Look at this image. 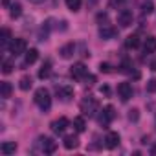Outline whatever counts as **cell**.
I'll return each mask as SVG.
<instances>
[{
	"instance_id": "6da1fadb",
	"label": "cell",
	"mask_w": 156,
	"mask_h": 156,
	"mask_svg": "<svg viewBox=\"0 0 156 156\" xmlns=\"http://www.w3.org/2000/svg\"><path fill=\"white\" fill-rule=\"evenodd\" d=\"M33 99H35V103H37V107L41 110H50V107H51V96H50V90L48 88H44V87L37 88Z\"/></svg>"
},
{
	"instance_id": "7a4b0ae2",
	"label": "cell",
	"mask_w": 156,
	"mask_h": 156,
	"mask_svg": "<svg viewBox=\"0 0 156 156\" xmlns=\"http://www.w3.org/2000/svg\"><path fill=\"white\" fill-rule=\"evenodd\" d=\"M98 108H99V103H98L94 98H87V99L81 101V112H83L85 116H88V118H92V116L98 112Z\"/></svg>"
},
{
	"instance_id": "3957f363",
	"label": "cell",
	"mask_w": 156,
	"mask_h": 156,
	"mask_svg": "<svg viewBox=\"0 0 156 156\" xmlns=\"http://www.w3.org/2000/svg\"><path fill=\"white\" fill-rule=\"evenodd\" d=\"M9 51H11V55H13V57L22 55V53H26V51H28V42H26L24 39H13V41H11V44H9Z\"/></svg>"
},
{
	"instance_id": "277c9868",
	"label": "cell",
	"mask_w": 156,
	"mask_h": 156,
	"mask_svg": "<svg viewBox=\"0 0 156 156\" xmlns=\"http://www.w3.org/2000/svg\"><path fill=\"white\" fill-rule=\"evenodd\" d=\"M114 118H116V108L112 107V105H107L103 110H101V114H99V123L103 125V127H107L110 121H114Z\"/></svg>"
},
{
	"instance_id": "5b68a950",
	"label": "cell",
	"mask_w": 156,
	"mask_h": 156,
	"mask_svg": "<svg viewBox=\"0 0 156 156\" xmlns=\"http://www.w3.org/2000/svg\"><path fill=\"white\" fill-rule=\"evenodd\" d=\"M87 73H88V68L83 62H73L72 68H70V75L73 77V79H85Z\"/></svg>"
},
{
	"instance_id": "8992f818",
	"label": "cell",
	"mask_w": 156,
	"mask_h": 156,
	"mask_svg": "<svg viewBox=\"0 0 156 156\" xmlns=\"http://www.w3.org/2000/svg\"><path fill=\"white\" fill-rule=\"evenodd\" d=\"M39 141H41V151H42L44 154H53V152L57 151V141H55V140L42 136V138H39Z\"/></svg>"
},
{
	"instance_id": "52a82bcc",
	"label": "cell",
	"mask_w": 156,
	"mask_h": 156,
	"mask_svg": "<svg viewBox=\"0 0 156 156\" xmlns=\"http://www.w3.org/2000/svg\"><path fill=\"white\" fill-rule=\"evenodd\" d=\"M132 20H134V15H132L130 9H121V11L118 13V24H119L121 28H129V26L132 24Z\"/></svg>"
},
{
	"instance_id": "ba28073f",
	"label": "cell",
	"mask_w": 156,
	"mask_h": 156,
	"mask_svg": "<svg viewBox=\"0 0 156 156\" xmlns=\"http://www.w3.org/2000/svg\"><path fill=\"white\" fill-rule=\"evenodd\" d=\"M118 35V30L114 28V26H110V24H101V28H99V37L103 39V41H110V39H114Z\"/></svg>"
},
{
	"instance_id": "9c48e42d",
	"label": "cell",
	"mask_w": 156,
	"mask_h": 156,
	"mask_svg": "<svg viewBox=\"0 0 156 156\" xmlns=\"http://www.w3.org/2000/svg\"><path fill=\"white\" fill-rule=\"evenodd\" d=\"M118 94H119L121 101H129L132 98V85L130 83H119L118 85Z\"/></svg>"
},
{
	"instance_id": "30bf717a",
	"label": "cell",
	"mask_w": 156,
	"mask_h": 156,
	"mask_svg": "<svg viewBox=\"0 0 156 156\" xmlns=\"http://www.w3.org/2000/svg\"><path fill=\"white\" fill-rule=\"evenodd\" d=\"M57 96L62 99V101H70L73 98V88L70 85H59L57 87Z\"/></svg>"
},
{
	"instance_id": "8fae6325",
	"label": "cell",
	"mask_w": 156,
	"mask_h": 156,
	"mask_svg": "<svg viewBox=\"0 0 156 156\" xmlns=\"http://www.w3.org/2000/svg\"><path fill=\"white\" fill-rule=\"evenodd\" d=\"M68 125H70V121H68L66 118H59V119H55V121L51 123V130H53L55 134H62Z\"/></svg>"
},
{
	"instance_id": "7c38bea8",
	"label": "cell",
	"mask_w": 156,
	"mask_h": 156,
	"mask_svg": "<svg viewBox=\"0 0 156 156\" xmlns=\"http://www.w3.org/2000/svg\"><path fill=\"white\" fill-rule=\"evenodd\" d=\"M119 145V134L118 132H108L105 138V147L107 149H116Z\"/></svg>"
},
{
	"instance_id": "4fadbf2b",
	"label": "cell",
	"mask_w": 156,
	"mask_h": 156,
	"mask_svg": "<svg viewBox=\"0 0 156 156\" xmlns=\"http://www.w3.org/2000/svg\"><path fill=\"white\" fill-rule=\"evenodd\" d=\"M59 53H61V57H62V59H72V57H73V53H75V44H73V42L64 44V46L59 50Z\"/></svg>"
},
{
	"instance_id": "5bb4252c",
	"label": "cell",
	"mask_w": 156,
	"mask_h": 156,
	"mask_svg": "<svg viewBox=\"0 0 156 156\" xmlns=\"http://www.w3.org/2000/svg\"><path fill=\"white\" fill-rule=\"evenodd\" d=\"M39 59V50L37 48H30L28 51H26V59H24V66H28V64H33L35 61Z\"/></svg>"
},
{
	"instance_id": "9a60e30c",
	"label": "cell",
	"mask_w": 156,
	"mask_h": 156,
	"mask_svg": "<svg viewBox=\"0 0 156 156\" xmlns=\"http://www.w3.org/2000/svg\"><path fill=\"white\" fill-rule=\"evenodd\" d=\"M62 143H64V147L68 149V151H72V149H77V147H79V138H77V136H66L64 140H62Z\"/></svg>"
},
{
	"instance_id": "2e32d148",
	"label": "cell",
	"mask_w": 156,
	"mask_h": 156,
	"mask_svg": "<svg viewBox=\"0 0 156 156\" xmlns=\"http://www.w3.org/2000/svg\"><path fill=\"white\" fill-rule=\"evenodd\" d=\"M50 73H51V61L48 59L44 61V64L39 70V79H46V77H50Z\"/></svg>"
},
{
	"instance_id": "e0dca14e",
	"label": "cell",
	"mask_w": 156,
	"mask_h": 156,
	"mask_svg": "<svg viewBox=\"0 0 156 156\" xmlns=\"http://www.w3.org/2000/svg\"><path fill=\"white\" fill-rule=\"evenodd\" d=\"M143 50H145V53H154L156 51V37H147L143 42Z\"/></svg>"
},
{
	"instance_id": "ac0fdd59",
	"label": "cell",
	"mask_w": 156,
	"mask_h": 156,
	"mask_svg": "<svg viewBox=\"0 0 156 156\" xmlns=\"http://www.w3.org/2000/svg\"><path fill=\"white\" fill-rule=\"evenodd\" d=\"M0 151H2V154L9 156V154H13V152L17 151V143H15V141H4L2 147H0Z\"/></svg>"
},
{
	"instance_id": "d6986e66",
	"label": "cell",
	"mask_w": 156,
	"mask_h": 156,
	"mask_svg": "<svg viewBox=\"0 0 156 156\" xmlns=\"http://www.w3.org/2000/svg\"><path fill=\"white\" fill-rule=\"evenodd\" d=\"M125 46L129 48V50H134V48H138L140 46V37L134 33V35H129L127 39H125Z\"/></svg>"
},
{
	"instance_id": "ffe728a7",
	"label": "cell",
	"mask_w": 156,
	"mask_h": 156,
	"mask_svg": "<svg viewBox=\"0 0 156 156\" xmlns=\"http://www.w3.org/2000/svg\"><path fill=\"white\" fill-rule=\"evenodd\" d=\"M73 129H75L77 132H85V130H87V123H85V118H83V116L73 118Z\"/></svg>"
},
{
	"instance_id": "44dd1931",
	"label": "cell",
	"mask_w": 156,
	"mask_h": 156,
	"mask_svg": "<svg viewBox=\"0 0 156 156\" xmlns=\"http://www.w3.org/2000/svg\"><path fill=\"white\" fill-rule=\"evenodd\" d=\"M11 92H13V88H11V85H9L8 81H2V83H0V94H2L4 99L11 98Z\"/></svg>"
},
{
	"instance_id": "7402d4cb",
	"label": "cell",
	"mask_w": 156,
	"mask_h": 156,
	"mask_svg": "<svg viewBox=\"0 0 156 156\" xmlns=\"http://www.w3.org/2000/svg\"><path fill=\"white\" fill-rule=\"evenodd\" d=\"M22 15V6L19 4V2H13L11 6H9V17L11 19H19Z\"/></svg>"
},
{
	"instance_id": "603a6c76",
	"label": "cell",
	"mask_w": 156,
	"mask_h": 156,
	"mask_svg": "<svg viewBox=\"0 0 156 156\" xmlns=\"http://www.w3.org/2000/svg\"><path fill=\"white\" fill-rule=\"evenodd\" d=\"M31 85H33V81H31V77L30 75H24V77H20V81H19V87H20V90H30L31 88Z\"/></svg>"
},
{
	"instance_id": "cb8c5ba5",
	"label": "cell",
	"mask_w": 156,
	"mask_h": 156,
	"mask_svg": "<svg viewBox=\"0 0 156 156\" xmlns=\"http://www.w3.org/2000/svg\"><path fill=\"white\" fill-rule=\"evenodd\" d=\"M140 9H141V13H143V15H151V13L154 11V4L151 2V0H145V2L140 6Z\"/></svg>"
},
{
	"instance_id": "d4e9b609",
	"label": "cell",
	"mask_w": 156,
	"mask_h": 156,
	"mask_svg": "<svg viewBox=\"0 0 156 156\" xmlns=\"http://www.w3.org/2000/svg\"><path fill=\"white\" fill-rule=\"evenodd\" d=\"M81 4H83V0H66V8L70 11H79Z\"/></svg>"
},
{
	"instance_id": "484cf974",
	"label": "cell",
	"mask_w": 156,
	"mask_h": 156,
	"mask_svg": "<svg viewBox=\"0 0 156 156\" xmlns=\"http://www.w3.org/2000/svg\"><path fill=\"white\" fill-rule=\"evenodd\" d=\"M9 41H11V31H9L8 28H4V30H2V39H0V42H2V48H6V46L9 44Z\"/></svg>"
},
{
	"instance_id": "4316f807",
	"label": "cell",
	"mask_w": 156,
	"mask_h": 156,
	"mask_svg": "<svg viewBox=\"0 0 156 156\" xmlns=\"http://www.w3.org/2000/svg\"><path fill=\"white\" fill-rule=\"evenodd\" d=\"M11 72H13V61L6 59L2 62V73H11Z\"/></svg>"
},
{
	"instance_id": "83f0119b",
	"label": "cell",
	"mask_w": 156,
	"mask_h": 156,
	"mask_svg": "<svg viewBox=\"0 0 156 156\" xmlns=\"http://www.w3.org/2000/svg\"><path fill=\"white\" fill-rule=\"evenodd\" d=\"M129 119H130V121H138V119H140V110H138V108L129 110Z\"/></svg>"
},
{
	"instance_id": "f1b7e54d",
	"label": "cell",
	"mask_w": 156,
	"mask_h": 156,
	"mask_svg": "<svg viewBox=\"0 0 156 156\" xmlns=\"http://www.w3.org/2000/svg\"><path fill=\"white\" fill-rule=\"evenodd\" d=\"M147 92H149V94H154V92H156V79L147 81Z\"/></svg>"
},
{
	"instance_id": "f546056e",
	"label": "cell",
	"mask_w": 156,
	"mask_h": 156,
	"mask_svg": "<svg viewBox=\"0 0 156 156\" xmlns=\"http://www.w3.org/2000/svg\"><path fill=\"white\" fill-rule=\"evenodd\" d=\"M123 4V0H108V8H119Z\"/></svg>"
},
{
	"instance_id": "4dcf8cb0",
	"label": "cell",
	"mask_w": 156,
	"mask_h": 156,
	"mask_svg": "<svg viewBox=\"0 0 156 156\" xmlns=\"http://www.w3.org/2000/svg\"><path fill=\"white\" fill-rule=\"evenodd\" d=\"M99 70H101L103 73H108V72H110V64H108V62H101V64H99Z\"/></svg>"
},
{
	"instance_id": "1f68e13d",
	"label": "cell",
	"mask_w": 156,
	"mask_h": 156,
	"mask_svg": "<svg viewBox=\"0 0 156 156\" xmlns=\"http://www.w3.org/2000/svg\"><path fill=\"white\" fill-rule=\"evenodd\" d=\"M107 20H108L107 13H99V15H98V22H107Z\"/></svg>"
},
{
	"instance_id": "d6a6232c",
	"label": "cell",
	"mask_w": 156,
	"mask_h": 156,
	"mask_svg": "<svg viewBox=\"0 0 156 156\" xmlns=\"http://www.w3.org/2000/svg\"><path fill=\"white\" fill-rule=\"evenodd\" d=\"M101 94H105V96H110V88L105 85V87H101Z\"/></svg>"
},
{
	"instance_id": "836d02e7",
	"label": "cell",
	"mask_w": 156,
	"mask_h": 156,
	"mask_svg": "<svg viewBox=\"0 0 156 156\" xmlns=\"http://www.w3.org/2000/svg\"><path fill=\"white\" fill-rule=\"evenodd\" d=\"M151 70H152V72H156V59H152V61H151Z\"/></svg>"
},
{
	"instance_id": "e575fe53",
	"label": "cell",
	"mask_w": 156,
	"mask_h": 156,
	"mask_svg": "<svg viewBox=\"0 0 156 156\" xmlns=\"http://www.w3.org/2000/svg\"><path fill=\"white\" fill-rule=\"evenodd\" d=\"M2 6H4V8H9V6H11V0H2Z\"/></svg>"
},
{
	"instance_id": "d590c367",
	"label": "cell",
	"mask_w": 156,
	"mask_h": 156,
	"mask_svg": "<svg viewBox=\"0 0 156 156\" xmlns=\"http://www.w3.org/2000/svg\"><path fill=\"white\" fill-rule=\"evenodd\" d=\"M31 4H42V2H46V0H30Z\"/></svg>"
},
{
	"instance_id": "8d00e7d4",
	"label": "cell",
	"mask_w": 156,
	"mask_h": 156,
	"mask_svg": "<svg viewBox=\"0 0 156 156\" xmlns=\"http://www.w3.org/2000/svg\"><path fill=\"white\" fill-rule=\"evenodd\" d=\"M151 152H152V154H156V145H152V149H151Z\"/></svg>"
}]
</instances>
